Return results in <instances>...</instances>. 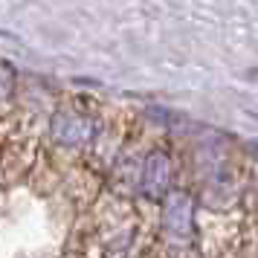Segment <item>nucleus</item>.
<instances>
[]
</instances>
